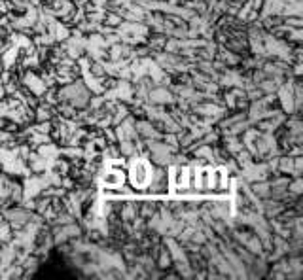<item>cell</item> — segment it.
<instances>
[{"instance_id":"6da1fadb","label":"cell","mask_w":303,"mask_h":280,"mask_svg":"<svg viewBox=\"0 0 303 280\" xmlns=\"http://www.w3.org/2000/svg\"><path fill=\"white\" fill-rule=\"evenodd\" d=\"M129 180L135 187H146L152 180V169L146 161H133L129 169Z\"/></svg>"},{"instance_id":"7a4b0ae2","label":"cell","mask_w":303,"mask_h":280,"mask_svg":"<svg viewBox=\"0 0 303 280\" xmlns=\"http://www.w3.org/2000/svg\"><path fill=\"white\" fill-rule=\"evenodd\" d=\"M125 180V172L124 169H117V167H112L106 174H104V186L106 187H122Z\"/></svg>"}]
</instances>
